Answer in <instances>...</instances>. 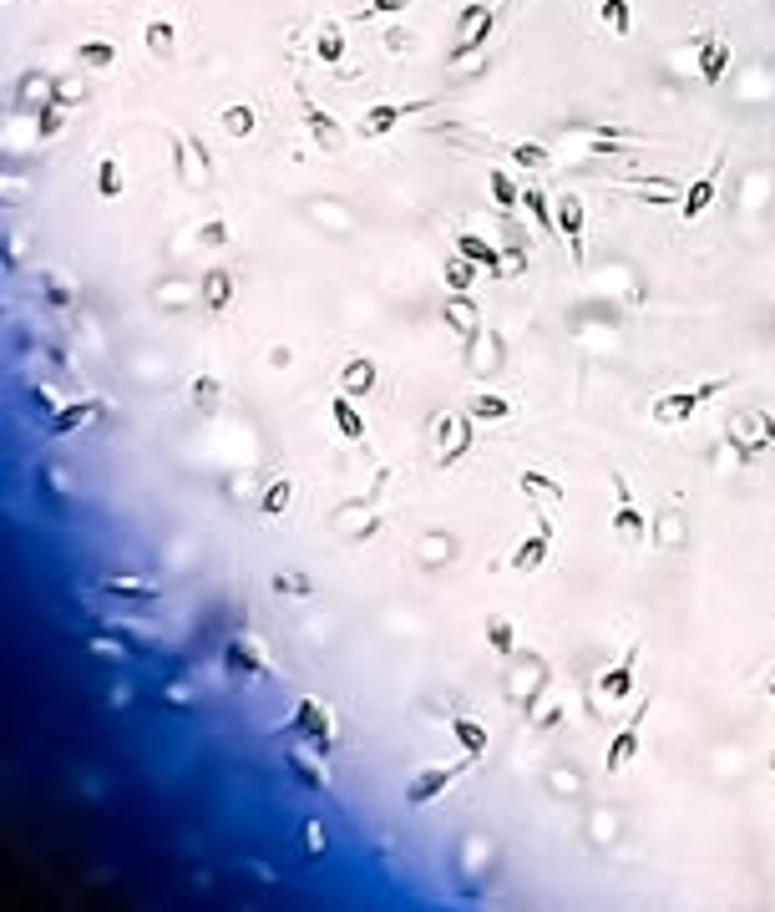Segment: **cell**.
Listing matches in <instances>:
<instances>
[{"label": "cell", "mask_w": 775, "mask_h": 912, "mask_svg": "<svg viewBox=\"0 0 775 912\" xmlns=\"http://www.w3.org/2000/svg\"><path fill=\"white\" fill-rule=\"evenodd\" d=\"M289 507H294V482H289V477H274L269 492L259 497V512H264V517H284Z\"/></svg>", "instance_id": "27"}, {"label": "cell", "mask_w": 775, "mask_h": 912, "mask_svg": "<svg viewBox=\"0 0 775 912\" xmlns=\"http://www.w3.org/2000/svg\"><path fill=\"white\" fill-rule=\"evenodd\" d=\"M289 771L309 786V791H325V776L315 771V760H304V755H289Z\"/></svg>", "instance_id": "38"}, {"label": "cell", "mask_w": 775, "mask_h": 912, "mask_svg": "<svg viewBox=\"0 0 775 912\" xmlns=\"http://www.w3.org/2000/svg\"><path fill=\"white\" fill-rule=\"evenodd\" d=\"M31 406H36V411H46V416H56V411H61L56 391H46V386H31Z\"/></svg>", "instance_id": "42"}, {"label": "cell", "mask_w": 775, "mask_h": 912, "mask_svg": "<svg viewBox=\"0 0 775 912\" xmlns=\"http://www.w3.org/2000/svg\"><path fill=\"white\" fill-rule=\"evenodd\" d=\"M487 644H492V654H512L517 649V629H512V619H502V614H492L487 619Z\"/></svg>", "instance_id": "33"}, {"label": "cell", "mask_w": 775, "mask_h": 912, "mask_svg": "<svg viewBox=\"0 0 775 912\" xmlns=\"http://www.w3.org/2000/svg\"><path fill=\"white\" fill-rule=\"evenodd\" d=\"M487 188H492V203H497L502 213L522 208V188L512 183V173H507V168H492V173H487Z\"/></svg>", "instance_id": "25"}, {"label": "cell", "mask_w": 775, "mask_h": 912, "mask_svg": "<svg viewBox=\"0 0 775 912\" xmlns=\"http://www.w3.org/2000/svg\"><path fill=\"white\" fill-rule=\"evenodd\" d=\"M76 61H87V66L107 71V66L117 61V46H112V41H97V36H92V41H82V46H76Z\"/></svg>", "instance_id": "34"}, {"label": "cell", "mask_w": 775, "mask_h": 912, "mask_svg": "<svg viewBox=\"0 0 775 912\" xmlns=\"http://www.w3.org/2000/svg\"><path fill=\"white\" fill-rule=\"evenodd\" d=\"M218 401H223V386H218V380H213V375H193V411H198V416H213Z\"/></svg>", "instance_id": "29"}, {"label": "cell", "mask_w": 775, "mask_h": 912, "mask_svg": "<svg viewBox=\"0 0 775 912\" xmlns=\"http://www.w3.org/2000/svg\"><path fill=\"white\" fill-rule=\"evenodd\" d=\"M107 598H122V603H158L163 593L152 583H127V578H112L107 583Z\"/></svg>", "instance_id": "31"}, {"label": "cell", "mask_w": 775, "mask_h": 912, "mask_svg": "<svg viewBox=\"0 0 775 912\" xmlns=\"http://www.w3.org/2000/svg\"><path fill=\"white\" fill-rule=\"evenodd\" d=\"M467 416H472V421H507V416H512V401L497 396V391H477V396L467 401Z\"/></svg>", "instance_id": "22"}, {"label": "cell", "mask_w": 775, "mask_h": 912, "mask_svg": "<svg viewBox=\"0 0 775 912\" xmlns=\"http://www.w3.org/2000/svg\"><path fill=\"white\" fill-rule=\"evenodd\" d=\"M472 320H477V310H472V304H467V299H461V304L451 299V304H446V325H451V330H461V335H472Z\"/></svg>", "instance_id": "37"}, {"label": "cell", "mask_w": 775, "mask_h": 912, "mask_svg": "<svg viewBox=\"0 0 775 912\" xmlns=\"http://www.w3.org/2000/svg\"><path fill=\"white\" fill-rule=\"evenodd\" d=\"M325 847H330V842H325V826L309 816V821H304V852H309V857H325Z\"/></svg>", "instance_id": "39"}, {"label": "cell", "mask_w": 775, "mask_h": 912, "mask_svg": "<svg viewBox=\"0 0 775 912\" xmlns=\"http://www.w3.org/2000/svg\"><path fill=\"white\" fill-rule=\"evenodd\" d=\"M142 41H147V51L158 56V61H173V51H178V26H173L168 16H152V21L142 26Z\"/></svg>", "instance_id": "13"}, {"label": "cell", "mask_w": 775, "mask_h": 912, "mask_svg": "<svg viewBox=\"0 0 775 912\" xmlns=\"http://www.w3.org/2000/svg\"><path fill=\"white\" fill-rule=\"evenodd\" d=\"M558 239L568 244V254H573V264H583V198L578 193H563L558 198Z\"/></svg>", "instance_id": "8"}, {"label": "cell", "mask_w": 775, "mask_h": 912, "mask_svg": "<svg viewBox=\"0 0 775 912\" xmlns=\"http://www.w3.org/2000/svg\"><path fill=\"white\" fill-rule=\"evenodd\" d=\"M451 735H456L461 745H467V755H472V760H477V755L487 750V740H492V735H487V725H482V720H472V715H456V720H451Z\"/></svg>", "instance_id": "24"}, {"label": "cell", "mask_w": 775, "mask_h": 912, "mask_svg": "<svg viewBox=\"0 0 775 912\" xmlns=\"http://www.w3.org/2000/svg\"><path fill=\"white\" fill-rule=\"evenodd\" d=\"M441 279H446V289H451V294H467V289L477 284V259L451 254V259L441 264Z\"/></svg>", "instance_id": "19"}, {"label": "cell", "mask_w": 775, "mask_h": 912, "mask_svg": "<svg viewBox=\"0 0 775 912\" xmlns=\"http://www.w3.org/2000/svg\"><path fill=\"white\" fill-rule=\"evenodd\" d=\"M274 593H315V578L309 573H274Z\"/></svg>", "instance_id": "36"}, {"label": "cell", "mask_w": 775, "mask_h": 912, "mask_svg": "<svg viewBox=\"0 0 775 912\" xmlns=\"http://www.w3.org/2000/svg\"><path fill=\"white\" fill-rule=\"evenodd\" d=\"M517 482H522V492H527V497H548V502H563V482H553L548 472H537V467H527V472H522Z\"/></svg>", "instance_id": "30"}, {"label": "cell", "mask_w": 775, "mask_h": 912, "mask_svg": "<svg viewBox=\"0 0 775 912\" xmlns=\"http://www.w3.org/2000/svg\"><path fill=\"white\" fill-rule=\"evenodd\" d=\"M598 21H603L613 36H634V11H629V0H598Z\"/></svg>", "instance_id": "26"}, {"label": "cell", "mask_w": 775, "mask_h": 912, "mask_svg": "<svg viewBox=\"0 0 775 912\" xmlns=\"http://www.w3.org/2000/svg\"><path fill=\"white\" fill-rule=\"evenodd\" d=\"M92 411H97V401H61V411L46 421V431H51V436H71L76 426L92 421Z\"/></svg>", "instance_id": "16"}, {"label": "cell", "mask_w": 775, "mask_h": 912, "mask_svg": "<svg viewBox=\"0 0 775 912\" xmlns=\"http://www.w3.org/2000/svg\"><path fill=\"white\" fill-rule=\"evenodd\" d=\"M401 6H411V0H375V6H370L365 16H375V11H401Z\"/></svg>", "instance_id": "44"}, {"label": "cell", "mask_w": 775, "mask_h": 912, "mask_svg": "<svg viewBox=\"0 0 775 912\" xmlns=\"http://www.w3.org/2000/svg\"><path fill=\"white\" fill-rule=\"evenodd\" d=\"M122 188H127V178H122L117 152H102L97 158V198H122Z\"/></svg>", "instance_id": "23"}, {"label": "cell", "mask_w": 775, "mask_h": 912, "mask_svg": "<svg viewBox=\"0 0 775 912\" xmlns=\"http://www.w3.org/2000/svg\"><path fill=\"white\" fill-rule=\"evenodd\" d=\"M720 168H725V152H720V158L710 163V173H705V178H694V183H689V188L679 193V213H684L689 223H694V218H700V213H705V208L715 203V188H720Z\"/></svg>", "instance_id": "9"}, {"label": "cell", "mask_w": 775, "mask_h": 912, "mask_svg": "<svg viewBox=\"0 0 775 912\" xmlns=\"http://www.w3.org/2000/svg\"><path fill=\"white\" fill-rule=\"evenodd\" d=\"M634 669H639V644H629L624 659L598 674V695H603V700H629V695H634Z\"/></svg>", "instance_id": "10"}, {"label": "cell", "mask_w": 775, "mask_h": 912, "mask_svg": "<svg viewBox=\"0 0 775 912\" xmlns=\"http://www.w3.org/2000/svg\"><path fill=\"white\" fill-rule=\"evenodd\" d=\"M613 492H618V507H613V532H618L624 543H644V538H649V517L639 512V502H634L629 482H624V477H613Z\"/></svg>", "instance_id": "5"}, {"label": "cell", "mask_w": 775, "mask_h": 912, "mask_svg": "<svg viewBox=\"0 0 775 912\" xmlns=\"http://www.w3.org/2000/svg\"><path fill=\"white\" fill-rule=\"evenodd\" d=\"M228 664H234V669H259V649L249 654L244 639H234V644H228Z\"/></svg>", "instance_id": "40"}, {"label": "cell", "mask_w": 775, "mask_h": 912, "mask_svg": "<svg viewBox=\"0 0 775 912\" xmlns=\"http://www.w3.org/2000/svg\"><path fill=\"white\" fill-rule=\"evenodd\" d=\"M330 411H335V426H340V436H345V441H365V416L355 411V396H345V391H340V396L330 401Z\"/></svg>", "instance_id": "18"}, {"label": "cell", "mask_w": 775, "mask_h": 912, "mask_svg": "<svg viewBox=\"0 0 775 912\" xmlns=\"http://www.w3.org/2000/svg\"><path fill=\"white\" fill-rule=\"evenodd\" d=\"M456 254H467V259H477V264H482V269H492L497 279L507 274V264H502L497 244H487L482 234H456Z\"/></svg>", "instance_id": "14"}, {"label": "cell", "mask_w": 775, "mask_h": 912, "mask_svg": "<svg viewBox=\"0 0 775 912\" xmlns=\"http://www.w3.org/2000/svg\"><path fill=\"white\" fill-rule=\"evenodd\" d=\"M461 771H467V760H456V766H431V771H416L411 786H406V801L411 806H431L451 781H461Z\"/></svg>", "instance_id": "6"}, {"label": "cell", "mask_w": 775, "mask_h": 912, "mask_svg": "<svg viewBox=\"0 0 775 912\" xmlns=\"http://www.w3.org/2000/svg\"><path fill=\"white\" fill-rule=\"evenodd\" d=\"M61 127H66V112H61V107H46V112H41V122H36V132H41V137H51V132H61Z\"/></svg>", "instance_id": "41"}, {"label": "cell", "mask_w": 775, "mask_h": 912, "mask_svg": "<svg viewBox=\"0 0 775 912\" xmlns=\"http://www.w3.org/2000/svg\"><path fill=\"white\" fill-rule=\"evenodd\" d=\"M421 112H431V102H375L365 112V137H385V132H396L406 117H421Z\"/></svg>", "instance_id": "7"}, {"label": "cell", "mask_w": 775, "mask_h": 912, "mask_svg": "<svg viewBox=\"0 0 775 912\" xmlns=\"http://www.w3.org/2000/svg\"><path fill=\"white\" fill-rule=\"evenodd\" d=\"M522 208L537 218V228L558 234V208H548V193H542V188H522Z\"/></svg>", "instance_id": "28"}, {"label": "cell", "mask_w": 775, "mask_h": 912, "mask_svg": "<svg viewBox=\"0 0 775 912\" xmlns=\"http://www.w3.org/2000/svg\"><path fill=\"white\" fill-rule=\"evenodd\" d=\"M725 66H730V41L725 36H705V46H700V82L705 87H720Z\"/></svg>", "instance_id": "12"}, {"label": "cell", "mask_w": 775, "mask_h": 912, "mask_svg": "<svg viewBox=\"0 0 775 912\" xmlns=\"http://www.w3.org/2000/svg\"><path fill=\"white\" fill-rule=\"evenodd\" d=\"M294 730H299L304 740H315L320 755L335 745V720H330V710H325L315 695H299V700H294Z\"/></svg>", "instance_id": "3"}, {"label": "cell", "mask_w": 775, "mask_h": 912, "mask_svg": "<svg viewBox=\"0 0 775 912\" xmlns=\"http://www.w3.org/2000/svg\"><path fill=\"white\" fill-rule=\"evenodd\" d=\"M198 294H203V304H208L213 315L228 310V299H234V274H228V269H208L203 284H198Z\"/></svg>", "instance_id": "17"}, {"label": "cell", "mask_w": 775, "mask_h": 912, "mask_svg": "<svg viewBox=\"0 0 775 912\" xmlns=\"http://www.w3.org/2000/svg\"><path fill=\"white\" fill-rule=\"evenodd\" d=\"M492 36H497V11H487V16H482V21H477V26L467 31V36H461V41H456L451 61H467V56H472V51H482V46H487Z\"/></svg>", "instance_id": "21"}, {"label": "cell", "mask_w": 775, "mask_h": 912, "mask_svg": "<svg viewBox=\"0 0 775 912\" xmlns=\"http://www.w3.org/2000/svg\"><path fill=\"white\" fill-rule=\"evenodd\" d=\"M537 522H542V517H537ZM548 553H553V522H542L532 538L512 553V573H537L542 563H548Z\"/></svg>", "instance_id": "11"}, {"label": "cell", "mask_w": 775, "mask_h": 912, "mask_svg": "<svg viewBox=\"0 0 775 912\" xmlns=\"http://www.w3.org/2000/svg\"><path fill=\"white\" fill-rule=\"evenodd\" d=\"M294 97H299V112H304V127H309V137H315V147L335 158V152L345 147V127H340V117H330V112H325L315 97H309L304 87H294Z\"/></svg>", "instance_id": "2"}, {"label": "cell", "mask_w": 775, "mask_h": 912, "mask_svg": "<svg viewBox=\"0 0 775 912\" xmlns=\"http://www.w3.org/2000/svg\"><path fill=\"white\" fill-rule=\"evenodd\" d=\"M340 391H345V396H365V391H375V360L350 355V360H345V370H340Z\"/></svg>", "instance_id": "15"}, {"label": "cell", "mask_w": 775, "mask_h": 912, "mask_svg": "<svg viewBox=\"0 0 775 912\" xmlns=\"http://www.w3.org/2000/svg\"><path fill=\"white\" fill-rule=\"evenodd\" d=\"M198 239H203V244H223V239H228V223H223V218H208V223L198 228Z\"/></svg>", "instance_id": "43"}, {"label": "cell", "mask_w": 775, "mask_h": 912, "mask_svg": "<svg viewBox=\"0 0 775 912\" xmlns=\"http://www.w3.org/2000/svg\"><path fill=\"white\" fill-rule=\"evenodd\" d=\"M507 158H512L517 168H537V173H542V168H548V147H542V142H512Z\"/></svg>", "instance_id": "35"}, {"label": "cell", "mask_w": 775, "mask_h": 912, "mask_svg": "<svg viewBox=\"0 0 775 912\" xmlns=\"http://www.w3.org/2000/svg\"><path fill=\"white\" fill-rule=\"evenodd\" d=\"M218 122H223V132H228V137H239V142H244V137H254L259 112H254L249 102H234V107H223V112H218Z\"/></svg>", "instance_id": "20"}, {"label": "cell", "mask_w": 775, "mask_h": 912, "mask_svg": "<svg viewBox=\"0 0 775 912\" xmlns=\"http://www.w3.org/2000/svg\"><path fill=\"white\" fill-rule=\"evenodd\" d=\"M735 386L730 375H720V380H705V386H684V391H669V396H659L654 406H649V416H654V426H684L694 411H700L705 401H715V396H725Z\"/></svg>", "instance_id": "1"}, {"label": "cell", "mask_w": 775, "mask_h": 912, "mask_svg": "<svg viewBox=\"0 0 775 912\" xmlns=\"http://www.w3.org/2000/svg\"><path fill=\"white\" fill-rule=\"evenodd\" d=\"M644 720H649V700H644V705H639V710H634V715H629L624 725H618V735L608 740V755H603V766H608V771H624L629 760L639 755V735H644Z\"/></svg>", "instance_id": "4"}, {"label": "cell", "mask_w": 775, "mask_h": 912, "mask_svg": "<svg viewBox=\"0 0 775 912\" xmlns=\"http://www.w3.org/2000/svg\"><path fill=\"white\" fill-rule=\"evenodd\" d=\"M345 46H350V41H345V31H340V26H325V31L315 36V56H320V61H330V66H340V61H345Z\"/></svg>", "instance_id": "32"}, {"label": "cell", "mask_w": 775, "mask_h": 912, "mask_svg": "<svg viewBox=\"0 0 775 912\" xmlns=\"http://www.w3.org/2000/svg\"><path fill=\"white\" fill-rule=\"evenodd\" d=\"M770 771H775V755H770Z\"/></svg>", "instance_id": "45"}]
</instances>
